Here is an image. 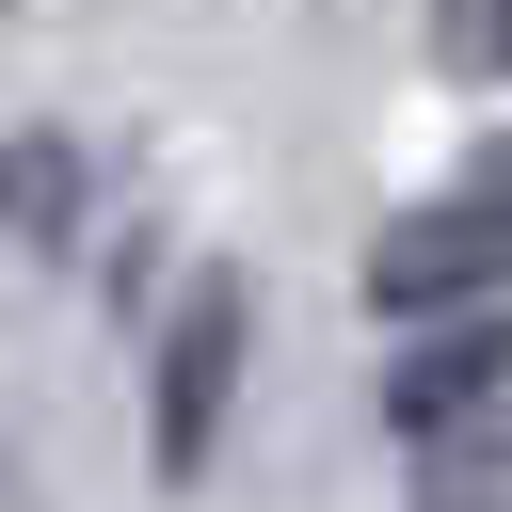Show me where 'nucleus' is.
Segmentation results:
<instances>
[{
	"label": "nucleus",
	"mask_w": 512,
	"mask_h": 512,
	"mask_svg": "<svg viewBox=\"0 0 512 512\" xmlns=\"http://www.w3.org/2000/svg\"><path fill=\"white\" fill-rule=\"evenodd\" d=\"M352 288H368V320H384V336H400V320H432V304H512V128H480L432 192H400Z\"/></svg>",
	"instance_id": "1"
},
{
	"label": "nucleus",
	"mask_w": 512,
	"mask_h": 512,
	"mask_svg": "<svg viewBox=\"0 0 512 512\" xmlns=\"http://www.w3.org/2000/svg\"><path fill=\"white\" fill-rule=\"evenodd\" d=\"M240 352H256V272H240V256H192V288H176L160 336H144V480H160V496L208 480L224 400H240Z\"/></svg>",
	"instance_id": "2"
},
{
	"label": "nucleus",
	"mask_w": 512,
	"mask_h": 512,
	"mask_svg": "<svg viewBox=\"0 0 512 512\" xmlns=\"http://www.w3.org/2000/svg\"><path fill=\"white\" fill-rule=\"evenodd\" d=\"M480 416H512V304L400 320V352H384V448H432V432H480Z\"/></svg>",
	"instance_id": "3"
},
{
	"label": "nucleus",
	"mask_w": 512,
	"mask_h": 512,
	"mask_svg": "<svg viewBox=\"0 0 512 512\" xmlns=\"http://www.w3.org/2000/svg\"><path fill=\"white\" fill-rule=\"evenodd\" d=\"M0 240L96 256V144H80V128H16V144H0Z\"/></svg>",
	"instance_id": "4"
},
{
	"label": "nucleus",
	"mask_w": 512,
	"mask_h": 512,
	"mask_svg": "<svg viewBox=\"0 0 512 512\" xmlns=\"http://www.w3.org/2000/svg\"><path fill=\"white\" fill-rule=\"evenodd\" d=\"M400 512H512V416L400 448Z\"/></svg>",
	"instance_id": "5"
},
{
	"label": "nucleus",
	"mask_w": 512,
	"mask_h": 512,
	"mask_svg": "<svg viewBox=\"0 0 512 512\" xmlns=\"http://www.w3.org/2000/svg\"><path fill=\"white\" fill-rule=\"evenodd\" d=\"M432 64L480 96V80H512V0H432Z\"/></svg>",
	"instance_id": "6"
},
{
	"label": "nucleus",
	"mask_w": 512,
	"mask_h": 512,
	"mask_svg": "<svg viewBox=\"0 0 512 512\" xmlns=\"http://www.w3.org/2000/svg\"><path fill=\"white\" fill-rule=\"evenodd\" d=\"M0 512H48V480H32V448H16V416H0Z\"/></svg>",
	"instance_id": "7"
}]
</instances>
